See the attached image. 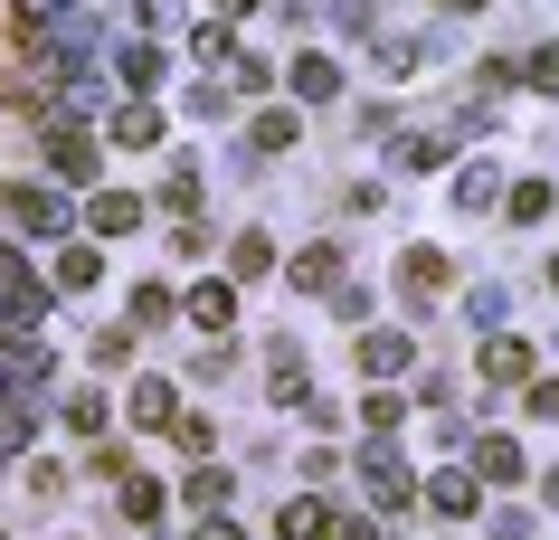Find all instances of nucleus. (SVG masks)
<instances>
[{
	"label": "nucleus",
	"mask_w": 559,
	"mask_h": 540,
	"mask_svg": "<svg viewBox=\"0 0 559 540\" xmlns=\"http://www.w3.org/2000/svg\"><path fill=\"white\" fill-rule=\"evenodd\" d=\"M0 228H10V238H58V228H67L58 190H38V180H0Z\"/></svg>",
	"instance_id": "nucleus-1"
},
{
	"label": "nucleus",
	"mask_w": 559,
	"mask_h": 540,
	"mask_svg": "<svg viewBox=\"0 0 559 540\" xmlns=\"http://www.w3.org/2000/svg\"><path fill=\"white\" fill-rule=\"evenodd\" d=\"M399 285H408V303H437L445 285H455V266H445L437 247H408V256H399Z\"/></svg>",
	"instance_id": "nucleus-2"
},
{
	"label": "nucleus",
	"mask_w": 559,
	"mask_h": 540,
	"mask_svg": "<svg viewBox=\"0 0 559 540\" xmlns=\"http://www.w3.org/2000/svg\"><path fill=\"white\" fill-rule=\"evenodd\" d=\"M86 228H95V238H133V228H143V200H133V190H95Z\"/></svg>",
	"instance_id": "nucleus-3"
},
{
	"label": "nucleus",
	"mask_w": 559,
	"mask_h": 540,
	"mask_svg": "<svg viewBox=\"0 0 559 540\" xmlns=\"http://www.w3.org/2000/svg\"><path fill=\"white\" fill-rule=\"evenodd\" d=\"M48 171H58V180H95V133L58 123V133H48Z\"/></svg>",
	"instance_id": "nucleus-4"
},
{
	"label": "nucleus",
	"mask_w": 559,
	"mask_h": 540,
	"mask_svg": "<svg viewBox=\"0 0 559 540\" xmlns=\"http://www.w3.org/2000/svg\"><path fill=\"white\" fill-rule=\"evenodd\" d=\"M360 475H370V503H380V512H408V503H417V483L399 475V455H370Z\"/></svg>",
	"instance_id": "nucleus-5"
},
{
	"label": "nucleus",
	"mask_w": 559,
	"mask_h": 540,
	"mask_svg": "<svg viewBox=\"0 0 559 540\" xmlns=\"http://www.w3.org/2000/svg\"><path fill=\"white\" fill-rule=\"evenodd\" d=\"M474 483H484V475H437L427 493H417V503L437 512V521H465V512H474Z\"/></svg>",
	"instance_id": "nucleus-6"
},
{
	"label": "nucleus",
	"mask_w": 559,
	"mask_h": 540,
	"mask_svg": "<svg viewBox=\"0 0 559 540\" xmlns=\"http://www.w3.org/2000/svg\"><path fill=\"white\" fill-rule=\"evenodd\" d=\"M484 380H493V389L531 380V341H512V332H502V341H484Z\"/></svg>",
	"instance_id": "nucleus-7"
},
{
	"label": "nucleus",
	"mask_w": 559,
	"mask_h": 540,
	"mask_svg": "<svg viewBox=\"0 0 559 540\" xmlns=\"http://www.w3.org/2000/svg\"><path fill=\"white\" fill-rule=\"evenodd\" d=\"M295 285H304V295H332V285H342V247H304V256H295Z\"/></svg>",
	"instance_id": "nucleus-8"
},
{
	"label": "nucleus",
	"mask_w": 559,
	"mask_h": 540,
	"mask_svg": "<svg viewBox=\"0 0 559 540\" xmlns=\"http://www.w3.org/2000/svg\"><path fill=\"white\" fill-rule=\"evenodd\" d=\"M323 531H332V503H313V493L275 512V540H323Z\"/></svg>",
	"instance_id": "nucleus-9"
},
{
	"label": "nucleus",
	"mask_w": 559,
	"mask_h": 540,
	"mask_svg": "<svg viewBox=\"0 0 559 540\" xmlns=\"http://www.w3.org/2000/svg\"><path fill=\"white\" fill-rule=\"evenodd\" d=\"M474 475L484 483H522V446H512V436H484V446H474Z\"/></svg>",
	"instance_id": "nucleus-10"
},
{
	"label": "nucleus",
	"mask_w": 559,
	"mask_h": 540,
	"mask_svg": "<svg viewBox=\"0 0 559 540\" xmlns=\"http://www.w3.org/2000/svg\"><path fill=\"white\" fill-rule=\"evenodd\" d=\"M105 133H115L123 152H152V143H162V115H152V105H123V115L105 123Z\"/></svg>",
	"instance_id": "nucleus-11"
},
{
	"label": "nucleus",
	"mask_w": 559,
	"mask_h": 540,
	"mask_svg": "<svg viewBox=\"0 0 559 540\" xmlns=\"http://www.w3.org/2000/svg\"><path fill=\"white\" fill-rule=\"evenodd\" d=\"M133 427H180V398H171V380H143V389H133Z\"/></svg>",
	"instance_id": "nucleus-12"
},
{
	"label": "nucleus",
	"mask_w": 559,
	"mask_h": 540,
	"mask_svg": "<svg viewBox=\"0 0 559 540\" xmlns=\"http://www.w3.org/2000/svg\"><path fill=\"white\" fill-rule=\"evenodd\" d=\"M360 370H370V380H399V370H408V341H399V332H370V341H360Z\"/></svg>",
	"instance_id": "nucleus-13"
},
{
	"label": "nucleus",
	"mask_w": 559,
	"mask_h": 540,
	"mask_svg": "<svg viewBox=\"0 0 559 540\" xmlns=\"http://www.w3.org/2000/svg\"><path fill=\"white\" fill-rule=\"evenodd\" d=\"M295 143H304V115H295V105L257 115V152H295Z\"/></svg>",
	"instance_id": "nucleus-14"
},
{
	"label": "nucleus",
	"mask_w": 559,
	"mask_h": 540,
	"mask_svg": "<svg viewBox=\"0 0 559 540\" xmlns=\"http://www.w3.org/2000/svg\"><path fill=\"white\" fill-rule=\"evenodd\" d=\"M190 323H200V332H228L237 323V295H228V285H200V295H190Z\"/></svg>",
	"instance_id": "nucleus-15"
},
{
	"label": "nucleus",
	"mask_w": 559,
	"mask_h": 540,
	"mask_svg": "<svg viewBox=\"0 0 559 540\" xmlns=\"http://www.w3.org/2000/svg\"><path fill=\"white\" fill-rule=\"evenodd\" d=\"M332 86H342V67H332V58H295V95H304V105H323Z\"/></svg>",
	"instance_id": "nucleus-16"
},
{
	"label": "nucleus",
	"mask_w": 559,
	"mask_h": 540,
	"mask_svg": "<svg viewBox=\"0 0 559 540\" xmlns=\"http://www.w3.org/2000/svg\"><path fill=\"white\" fill-rule=\"evenodd\" d=\"M502 218H512V228H531V218H550V190H540V180H512V200H502Z\"/></svg>",
	"instance_id": "nucleus-17"
},
{
	"label": "nucleus",
	"mask_w": 559,
	"mask_h": 540,
	"mask_svg": "<svg viewBox=\"0 0 559 540\" xmlns=\"http://www.w3.org/2000/svg\"><path fill=\"white\" fill-rule=\"evenodd\" d=\"M123 521H162V483L123 475Z\"/></svg>",
	"instance_id": "nucleus-18"
},
{
	"label": "nucleus",
	"mask_w": 559,
	"mask_h": 540,
	"mask_svg": "<svg viewBox=\"0 0 559 540\" xmlns=\"http://www.w3.org/2000/svg\"><path fill=\"white\" fill-rule=\"evenodd\" d=\"M58 285H67V295H86V285H95V247H67V256H58Z\"/></svg>",
	"instance_id": "nucleus-19"
},
{
	"label": "nucleus",
	"mask_w": 559,
	"mask_h": 540,
	"mask_svg": "<svg viewBox=\"0 0 559 540\" xmlns=\"http://www.w3.org/2000/svg\"><path fill=\"white\" fill-rule=\"evenodd\" d=\"M399 161H408V171H437V161H445V133H417V143H399Z\"/></svg>",
	"instance_id": "nucleus-20"
},
{
	"label": "nucleus",
	"mask_w": 559,
	"mask_h": 540,
	"mask_svg": "<svg viewBox=\"0 0 559 540\" xmlns=\"http://www.w3.org/2000/svg\"><path fill=\"white\" fill-rule=\"evenodd\" d=\"M275 266V238H257V228H247V238H237V275H265Z\"/></svg>",
	"instance_id": "nucleus-21"
},
{
	"label": "nucleus",
	"mask_w": 559,
	"mask_h": 540,
	"mask_svg": "<svg viewBox=\"0 0 559 540\" xmlns=\"http://www.w3.org/2000/svg\"><path fill=\"white\" fill-rule=\"evenodd\" d=\"M0 295H38V275H29V256H10V247H0Z\"/></svg>",
	"instance_id": "nucleus-22"
},
{
	"label": "nucleus",
	"mask_w": 559,
	"mask_h": 540,
	"mask_svg": "<svg viewBox=\"0 0 559 540\" xmlns=\"http://www.w3.org/2000/svg\"><path fill=\"white\" fill-rule=\"evenodd\" d=\"M275 398H285V408L304 398V360H295V351H275Z\"/></svg>",
	"instance_id": "nucleus-23"
},
{
	"label": "nucleus",
	"mask_w": 559,
	"mask_h": 540,
	"mask_svg": "<svg viewBox=\"0 0 559 540\" xmlns=\"http://www.w3.org/2000/svg\"><path fill=\"white\" fill-rule=\"evenodd\" d=\"M67 427H86V436H95V427H105V398L76 389V398H67Z\"/></svg>",
	"instance_id": "nucleus-24"
},
{
	"label": "nucleus",
	"mask_w": 559,
	"mask_h": 540,
	"mask_svg": "<svg viewBox=\"0 0 559 540\" xmlns=\"http://www.w3.org/2000/svg\"><path fill=\"white\" fill-rule=\"evenodd\" d=\"M512 76H522V86H540V95H550V86H559V58H550V48H540V58H531V67H512Z\"/></svg>",
	"instance_id": "nucleus-25"
},
{
	"label": "nucleus",
	"mask_w": 559,
	"mask_h": 540,
	"mask_svg": "<svg viewBox=\"0 0 559 540\" xmlns=\"http://www.w3.org/2000/svg\"><path fill=\"white\" fill-rule=\"evenodd\" d=\"M531 418H559V380H531Z\"/></svg>",
	"instance_id": "nucleus-26"
},
{
	"label": "nucleus",
	"mask_w": 559,
	"mask_h": 540,
	"mask_svg": "<svg viewBox=\"0 0 559 540\" xmlns=\"http://www.w3.org/2000/svg\"><path fill=\"white\" fill-rule=\"evenodd\" d=\"M48 10H58V0H20V29H38V20H48Z\"/></svg>",
	"instance_id": "nucleus-27"
},
{
	"label": "nucleus",
	"mask_w": 559,
	"mask_h": 540,
	"mask_svg": "<svg viewBox=\"0 0 559 540\" xmlns=\"http://www.w3.org/2000/svg\"><path fill=\"white\" fill-rule=\"evenodd\" d=\"M332 540H380V531H370V521H342V531H332Z\"/></svg>",
	"instance_id": "nucleus-28"
},
{
	"label": "nucleus",
	"mask_w": 559,
	"mask_h": 540,
	"mask_svg": "<svg viewBox=\"0 0 559 540\" xmlns=\"http://www.w3.org/2000/svg\"><path fill=\"white\" fill-rule=\"evenodd\" d=\"M200 540H237V521H200Z\"/></svg>",
	"instance_id": "nucleus-29"
},
{
	"label": "nucleus",
	"mask_w": 559,
	"mask_h": 540,
	"mask_svg": "<svg viewBox=\"0 0 559 540\" xmlns=\"http://www.w3.org/2000/svg\"><path fill=\"white\" fill-rule=\"evenodd\" d=\"M228 10H257V0H228Z\"/></svg>",
	"instance_id": "nucleus-30"
},
{
	"label": "nucleus",
	"mask_w": 559,
	"mask_h": 540,
	"mask_svg": "<svg viewBox=\"0 0 559 540\" xmlns=\"http://www.w3.org/2000/svg\"><path fill=\"white\" fill-rule=\"evenodd\" d=\"M550 285H559V256H550Z\"/></svg>",
	"instance_id": "nucleus-31"
}]
</instances>
